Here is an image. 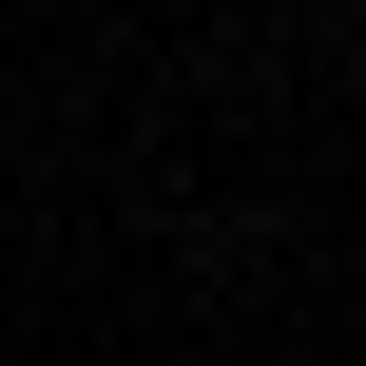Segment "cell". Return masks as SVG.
<instances>
[]
</instances>
